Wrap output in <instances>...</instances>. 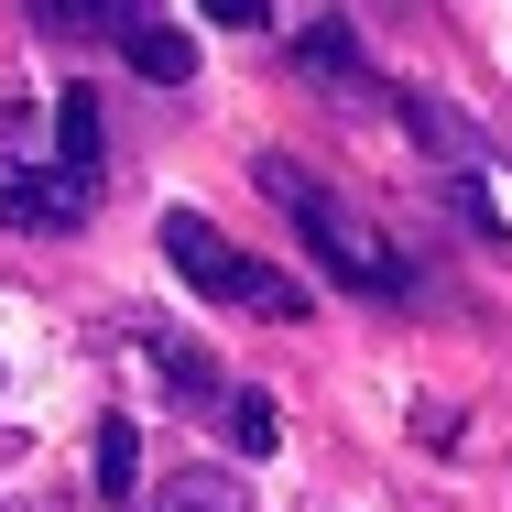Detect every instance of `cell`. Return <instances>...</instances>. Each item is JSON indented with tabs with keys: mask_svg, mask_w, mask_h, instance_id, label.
I'll use <instances>...</instances> for the list:
<instances>
[{
	"mask_svg": "<svg viewBox=\"0 0 512 512\" xmlns=\"http://www.w3.org/2000/svg\"><path fill=\"white\" fill-rule=\"evenodd\" d=\"M295 66H306V88H327V99H349V109L382 99V77H371V55H360L349 22H306L295 33Z\"/></svg>",
	"mask_w": 512,
	"mask_h": 512,
	"instance_id": "4",
	"label": "cell"
},
{
	"mask_svg": "<svg viewBox=\"0 0 512 512\" xmlns=\"http://www.w3.org/2000/svg\"><path fill=\"white\" fill-rule=\"evenodd\" d=\"M99 207V99L66 88L44 109H0V229H88Z\"/></svg>",
	"mask_w": 512,
	"mask_h": 512,
	"instance_id": "1",
	"label": "cell"
},
{
	"mask_svg": "<svg viewBox=\"0 0 512 512\" xmlns=\"http://www.w3.org/2000/svg\"><path fill=\"white\" fill-rule=\"evenodd\" d=\"M142 360H153V382H164L175 404H218V371H207V349H197V338L153 327V338H142Z\"/></svg>",
	"mask_w": 512,
	"mask_h": 512,
	"instance_id": "7",
	"label": "cell"
},
{
	"mask_svg": "<svg viewBox=\"0 0 512 512\" xmlns=\"http://www.w3.org/2000/svg\"><path fill=\"white\" fill-rule=\"evenodd\" d=\"M153 512H251V491H240L229 469H175V480L153 491Z\"/></svg>",
	"mask_w": 512,
	"mask_h": 512,
	"instance_id": "9",
	"label": "cell"
},
{
	"mask_svg": "<svg viewBox=\"0 0 512 512\" xmlns=\"http://www.w3.org/2000/svg\"><path fill=\"white\" fill-rule=\"evenodd\" d=\"M11 512H33V502H11Z\"/></svg>",
	"mask_w": 512,
	"mask_h": 512,
	"instance_id": "13",
	"label": "cell"
},
{
	"mask_svg": "<svg viewBox=\"0 0 512 512\" xmlns=\"http://www.w3.org/2000/svg\"><path fill=\"white\" fill-rule=\"evenodd\" d=\"M44 33H77V44H131L153 22V0H33Z\"/></svg>",
	"mask_w": 512,
	"mask_h": 512,
	"instance_id": "6",
	"label": "cell"
},
{
	"mask_svg": "<svg viewBox=\"0 0 512 512\" xmlns=\"http://www.w3.org/2000/svg\"><path fill=\"white\" fill-rule=\"evenodd\" d=\"M131 480H142V436L109 414L99 425V502H131Z\"/></svg>",
	"mask_w": 512,
	"mask_h": 512,
	"instance_id": "11",
	"label": "cell"
},
{
	"mask_svg": "<svg viewBox=\"0 0 512 512\" xmlns=\"http://www.w3.org/2000/svg\"><path fill=\"white\" fill-rule=\"evenodd\" d=\"M251 175H262V197L295 218V240H306V251L338 273V284H349V295H371V306H414V284H425V273H414V251L382 229V218H360L349 197H327L295 153H262Z\"/></svg>",
	"mask_w": 512,
	"mask_h": 512,
	"instance_id": "2",
	"label": "cell"
},
{
	"mask_svg": "<svg viewBox=\"0 0 512 512\" xmlns=\"http://www.w3.org/2000/svg\"><path fill=\"white\" fill-rule=\"evenodd\" d=\"M393 120H404L425 153H436V175H491V142H480V131H469L447 99H425V88H393Z\"/></svg>",
	"mask_w": 512,
	"mask_h": 512,
	"instance_id": "5",
	"label": "cell"
},
{
	"mask_svg": "<svg viewBox=\"0 0 512 512\" xmlns=\"http://www.w3.org/2000/svg\"><path fill=\"white\" fill-rule=\"evenodd\" d=\"M153 240H164V262H175V273L197 284L207 306L273 316V327H295V316H306V284H284L273 262H251V251H240V240H229L218 218H197V207H164V229H153Z\"/></svg>",
	"mask_w": 512,
	"mask_h": 512,
	"instance_id": "3",
	"label": "cell"
},
{
	"mask_svg": "<svg viewBox=\"0 0 512 512\" xmlns=\"http://www.w3.org/2000/svg\"><path fill=\"white\" fill-rule=\"evenodd\" d=\"M207 22H218V33H262V22H273V0H197Z\"/></svg>",
	"mask_w": 512,
	"mask_h": 512,
	"instance_id": "12",
	"label": "cell"
},
{
	"mask_svg": "<svg viewBox=\"0 0 512 512\" xmlns=\"http://www.w3.org/2000/svg\"><path fill=\"white\" fill-rule=\"evenodd\" d=\"M229 447H240V458H273V447H284V414H273V393H229Z\"/></svg>",
	"mask_w": 512,
	"mask_h": 512,
	"instance_id": "10",
	"label": "cell"
},
{
	"mask_svg": "<svg viewBox=\"0 0 512 512\" xmlns=\"http://www.w3.org/2000/svg\"><path fill=\"white\" fill-rule=\"evenodd\" d=\"M120 55H131V77H142V88H186V77H197V44H186V33H175L164 11H153V22H142V33L120 44Z\"/></svg>",
	"mask_w": 512,
	"mask_h": 512,
	"instance_id": "8",
	"label": "cell"
}]
</instances>
